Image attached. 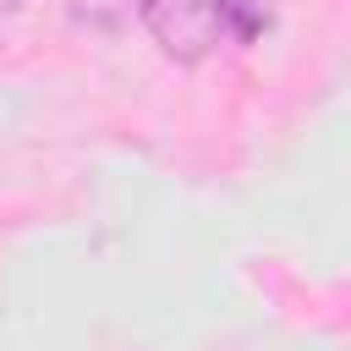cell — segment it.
<instances>
[{
  "label": "cell",
  "mask_w": 351,
  "mask_h": 351,
  "mask_svg": "<svg viewBox=\"0 0 351 351\" xmlns=\"http://www.w3.org/2000/svg\"><path fill=\"white\" fill-rule=\"evenodd\" d=\"M137 16L154 33V44L181 66L208 60L214 44L225 38L219 16H214V0H137Z\"/></svg>",
  "instance_id": "cell-1"
},
{
  "label": "cell",
  "mask_w": 351,
  "mask_h": 351,
  "mask_svg": "<svg viewBox=\"0 0 351 351\" xmlns=\"http://www.w3.org/2000/svg\"><path fill=\"white\" fill-rule=\"evenodd\" d=\"M214 16H219V33H236V38H252L269 22L263 0H214Z\"/></svg>",
  "instance_id": "cell-2"
}]
</instances>
